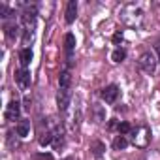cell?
Returning <instances> with one entry per match:
<instances>
[{"mask_svg": "<svg viewBox=\"0 0 160 160\" xmlns=\"http://www.w3.org/2000/svg\"><path fill=\"white\" fill-rule=\"evenodd\" d=\"M143 15H145L143 8L139 4H128V6H124V10L121 13V19L128 27H139L143 23Z\"/></svg>", "mask_w": 160, "mask_h": 160, "instance_id": "1", "label": "cell"}, {"mask_svg": "<svg viewBox=\"0 0 160 160\" xmlns=\"http://www.w3.org/2000/svg\"><path fill=\"white\" fill-rule=\"evenodd\" d=\"M138 66H139V70H141L145 75H154V72H156V68H158V58H156L154 53L145 51V53L138 58Z\"/></svg>", "mask_w": 160, "mask_h": 160, "instance_id": "2", "label": "cell"}, {"mask_svg": "<svg viewBox=\"0 0 160 160\" xmlns=\"http://www.w3.org/2000/svg\"><path fill=\"white\" fill-rule=\"evenodd\" d=\"M132 141H134L136 147L145 149L149 145V141H151V130L147 126H136V128H132Z\"/></svg>", "mask_w": 160, "mask_h": 160, "instance_id": "3", "label": "cell"}, {"mask_svg": "<svg viewBox=\"0 0 160 160\" xmlns=\"http://www.w3.org/2000/svg\"><path fill=\"white\" fill-rule=\"evenodd\" d=\"M119 92H121V91H119L117 85H108V87L102 89L100 96H102V100H104L106 104H115L117 98H119Z\"/></svg>", "mask_w": 160, "mask_h": 160, "instance_id": "4", "label": "cell"}, {"mask_svg": "<svg viewBox=\"0 0 160 160\" xmlns=\"http://www.w3.org/2000/svg\"><path fill=\"white\" fill-rule=\"evenodd\" d=\"M15 81H17L19 89L27 91V89L30 87V72H28L27 68H21V70H17V72H15Z\"/></svg>", "mask_w": 160, "mask_h": 160, "instance_id": "5", "label": "cell"}, {"mask_svg": "<svg viewBox=\"0 0 160 160\" xmlns=\"http://www.w3.org/2000/svg\"><path fill=\"white\" fill-rule=\"evenodd\" d=\"M6 121H17L19 115H21V104L17 100H12L8 106H6Z\"/></svg>", "mask_w": 160, "mask_h": 160, "instance_id": "6", "label": "cell"}, {"mask_svg": "<svg viewBox=\"0 0 160 160\" xmlns=\"http://www.w3.org/2000/svg\"><path fill=\"white\" fill-rule=\"evenodd\" d=\"M70 100H72V92H70V89L68 91H58V96H57V102H58V109L60 111H66L68 109V106H70Z\"/></svg>", "mask_w": 160, "mask_h": 160, "instance_id": "7", "label": "cell"}, {"mask_svg": "<svg viewBox=\"0 0 160 160\" xmlns=\"http://www.w3.org/2000/svg\"><path fill=\"white\" fill-rule=\"evenodd\" d=\"M66 17V23L68 25H72L73 21H75V17H77V2H73V0H70L68 2V6H66V13H64Z\"/></svg>", "mask_w": 160, "mask_h": 160, "instance_id": "8", "label": "cell"}, {"mask_svg": "<svg viewBox=\"0 0 160 160\" xmlns=\"http://www.w3.org/2000/svg\"><path fill=\"white\" fill-rule=\"evenodd\" d=\"M91 111H92V119H94V122H104L106 121V109L100 106V104H94L92 108H91Z\"/></svg>", "mask_w": 160, "mask_h": 160, "instance_id": "9", "label": "cell"}, {"mask_svg": "<svg viewBox=\"0 0 160 160\" xmlns=\"http://www.w3.org/2000/svg\"><path fill=\"white\" fill-rule=\"evenodd\" d=\"M30 60H32V51H30V47H23V49L19 51V62H21V68H27V66L30 64Z\"/></svg>", "mask_w": 160, "mask_h": 160, "instance_id": "10", "label": "cell"}, {"mask_svg": "<svg viewBox=\"0 0 160 160\" xmlns=\"http://www.w3.org/2000/svg\"><path fill=\"white\" fill-rule=\"evenodd\" d=\"M70 85H72V75H70V72L66 70V72H62V73L58 75V87H60L62 91H68Z\"/></svg>", "mask_w": 160, "mask_h": 160, "instance_id": "11", "label": "cell"}, {"mask_svg": "<svg viewBox=\"0 0 160 160\" xmlns=\"http://www.w3.org/2000/svg\"><path fill=\"white\" fill-rule=\"evenodd\" d=\"M15 132H17V136L27 138V136H28V132H30V121H21V122L15 126Z\"/></svg>", "mask_w": 160, "mask_h": 160, "instance_id": "12", "label": "cell"}, {"mask_svg": "<svg viewBox=\"0 0 160 160\" xmlns=\"http://www.w3.org/2000/svg\"><path fill=\"white\" fill-rule=\"evenodd\" d=\"M126 147H128V139L124 136H117L113 139V149L115 151H121V149H126Z\"/></svg>", "mask_w": 160, "mask_h": 160, "instance_id": "13", "label": "cell"}, {"mask_svg": "<svg viewBox=\"0 0 160 160\" xmlns=\"http://www.w3.org/2000/svg\"><path fill=\"white\" fill-rule=\"evenodd\" d=\"M91 151H92L94 156H102L104 151H106V145H104L102 141H92V143H91Z\"/></svg>", "mask_w": 160, "mask_h": 160, "instance_id": "14", "label": "cell"}, {"mask_svg": "<svg viewBox=\"0 0 160 160\" xmlns=\"http://www.w3.org/2000/svg\"><path fill=\"white\" fill-rule=\"evenodd\" d=\"M64 47H66V51H68V53H72V51H73V47H75V36H73V34H70V32H68V34L64 36Z\"/></svg>", "mask_w": 160, "mask_h": 160, "instance_id": "15", "label": "cell"}, {"mask_svg": "<svg viewBox=\"0 0 160 160\" xmlns=\"http://www.w3.org/2000/svg\"><path fill=\"white\" fill-rule=\"evenodd\" d=\"M124 58H126V51H124V49H121V47H119V49H115V51L111 53V60H113V62H122Z\"/></svg>", "mask_w": 160, "mask_h": 160, "instance_id": "16", "label": "cell"}, {"mask_svg": "<svg viewBox=\"0 0 160 160\" xmlns=\"http://www.w3.org/2000/svg\"><path fill=\"white\" fill-rule=\"evenodd\" d=\"M32 40H34V28H25V32H23V43L30 45Z\"/></svg>", "mask_w": 160, "mask_h": 160, "instance_id": "17", "label": "cell"}, {"mask_svg": "<svg viewBox=\"0 0 160 160\" xmlns=\"http://www.w3.org/2000/svg\"><path fill=\"white\" fill-rule=\"evenodd\" d=\"M6 36H8V40H13L17 36V25H13V23L6 25Z\"/></svg>", "mask_w": 160, "mask_h": 160, "instance_id": "18", "label": "cell"}, {"mask_svg": "<svg viewBox=\"0 0 160 160\" xmlns=\"http://www.w3.org/2000/svg\"><path fill=\"white\" fill-rule=\"evenodd\" d=\"M53 134L49 132V130H45L43 134H42V138H40V145H49V143H53Z\"/></svg>", "mask_w": 160, "mask_h": 160, "instance_id": "19", "label": "cell"}, {"mask_svg": "<svg viewBox=\"0 0 160 160\" xmlns=\"http://www.w3.org/2000/svg\"><path fill=\"white\" fill-rule=\"evenodd\" d=\"M119 132H121V136L130 134V132H132V126H130L128 122H121V124H119Z\"/></svg>", "mask_w": 160, "mask_h": 160, "instance_id": "20", "label": "cell"}, {"mask_svg": "<svg viewBox=\"0 0 160 160\" xmlns=\"http://www.w3.org/2000/svg\"><path fill=\"white\" fill-rule=\"evenodd\" d=\"M113 42H115V43H121V42H122V34H119V32H117V34L113 36Z\"/></svg>", "mask_w": 160, "mask_h": 160, "instance_id": "21", "label": "cell"}, {"mask_svg": "<svg viewBox=\"0 0 160 160\" xmlns=\"http://www.w3.org/2000/svg\"><path fill=\"white\" fill-rule=\"evenodd\" d=\"M156 51H158V57H160V42H158V45H156Z\"/></svg>", "mask_w": 160, "mask_h": 160, "instance_id": "22", "label": "cell"}]
</instances>
